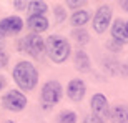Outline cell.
I'll use <instances>...</instances> for the list:
<instances>
[{
    "label": "cell",
    "instance_id": "6da1fadb",
    "mask_svg": "<svg viewBox=\"0 0 128 123\" xmlns=\"http://www.w3.org/2000/svg\"><path fill=\"white\" fill-rule=\"evenodd\" d=\"M12 75L18 88L24 92H32L38 83V72L30 62H18L14 66Z\"/></svg>",
    "mask_w": 128,
    "mask_h": 123
},
{
    "label": "cell",
    "instance_id": "7a4b0ae2",
    "mask_svg": "<svg viewBox=\"0 0 128 123\" xmlns=\"http://www.w3.org/2000/svg\"><path fill=\"white\" fill-rule=\"evenodd\" d=\"M72 52V47L68 40L62 35H50L45 40V53L53 63H63L68 60Z\"/></svg>",
    "mask_w": 128,
    "mask_h": 123
},
{
    "label": "cell",
    "instance_id": "3957f363",
    "mask_svg": "<svg viewBox=\"0 0 128 123\" xmlns=\"http://www.w3.org/2000/svg\"><path fill=\"white\" fill-rule=\"evenodd\" d=\"M18 50L22 53H28L35 60H42L43 55H45V42L37 33H28L27 37H24L20 40Z\"/></svg>",
    "mask_w": 128,
    "mask_h": 123
},
{
    "label": "cell",
    "instance_id": "277c9868",
    "mask_svg": "<svg viewBox=\"0 0 128 123\" xmlns=\"http://www.w3.org/2000/svg\"><path fill=\"white\" fill-rule=\"evenodd\" d=\"M62 95H63V88L60 85V82L48 80L42 86V92H40V100H42L43 108L48 110V108H52L53 105H57L62 100Z\"/></svg>",
    "mask_w": 128,
    "mask_h": 123
},
{
    "label": "cell",
    "instance_id": "5b68a950",
    "mask_svg": "<svg viewBox=\"0 0 128 123\" xmlns=\"http://www.w3.org/2000/svg\"><path fill=\"white\" fill-rule=\"evenodd\" d=\"M2 106L8 112H22L27 106V96L18 90H10L2 96Z\"/></svg>",
    "mask_w": 128,
    "mask_h": 123
},
{
    "label": "cell",
    "instance_id": "8992f818",
    "mask_svg": "<svg viewBox=\"0 0 128 123\" xmlns=\"http://www.w3.org/2000/svg\"><path fill=\"white\" fill-rule=\"evenodd\" d=\"M22 28H24V20L20 17H17V15L5 17L4 20H0V38L17 35L22 32Z\"/></svg>",
    "mask_w": 128,
    "mask_h": 123
},
{
    "label": "cell",
    "instance_id": "52a82bcc",
    "mask_svg": "<svg viewBox=\"0 0 128 123\" xmlns=\"http://www.w3.org/2000/svg\"><path fill=\"white\" fill-rule=\"evenodd\" d=\"M112 14H113V12H112V8H110L108 5L100 7L95 12V15H93V30H95L96 33L106 32L110 22H112Z\"/></svg>",
    "mask_w": 128,
    "mask_h": 123
},
{
    "label": "cell",
    "instance_id": "ba28073f",
    "mask_svg": "<svg viewBox=\"0 0 128 123\" xmlns=\"http://www.w3.org/2000/svg\"><path fill=\"white\" fill-rule=\"evenodd\" d=\"M90 108H92V112H93V115L98 116L100 120H103V122H105V118H108V116H110L108 100H106V96L102 95V93H95L93 96H92Z\"/></svg>",
    "mask_w": 128,
    "mask_h": 123
},
{
    "label": "cell",
    "instance_id": "9c48e42d",
    "mask_svg": "<svg viewBox=\"0 0 128 123\" xmlns=\"http://www.w3.org/2000/svg\"><path fill=\"white\" fill-rule=\"evenodd\" d=\"M86 93V85L82 78H73L70 80L68 86H66V95L72 102H82Z\"/></svg>",
    "mask_w": 128,
    "mask_h": 123
},
{
    "label": "cell",
    "instance_id": "30bf717a",
    "mask_svg": "<svg viewBox=\"0 0 128 123\" xmlns=\"http://www.w3.org/2000/svg\"><path fill=\"white\" fill-rule=\"evenodd\" d=\"M112 37H113L112 40L122 43V45L128 42V20H115V24L112 25Z\"/></svg>",
    "mask_w": 128,
    "mask_h": 123
},
{
    "label": "cell",
    "instance_id": "8fae6325",
    "mask_svg": "<svg viewBox=\"0 0 128 123\" xmlns=\"http://www.w3.org/2000/svg\"><path fill=\"white\" fill-rule=\"evenodd\" d=\"M27 27L32 30V33L40 35V33L45 32L50 25H48V20H47L45 15H30L28 20H27Z\"/></svg>",
    "mask_w": 128,
    "mask_h": 123
},
{
    "label": "cell",
    "instance_id": "7c38bea8",
    "mask_svg": "<svg viewBox=\"0 0 128 123\" xmlns=\"http://www.w3.org/2000/svg\"><path fill=\"white\" fill-rule=\"evenodd\" d=\"M73 63H75V68L80 72V73H86V72H90V70H92L90 58H88L86 52H83V50H78V52H75Z\"/></svg>",
    "mask_w": 128,
    "mask_h": 123
},
{
    "label": "cell",
    "instance_id": "4fadbf2b",
    "mask_svg": "<svg viewBox=\"0 0 128 123\" xmlns=\"http://www.w3.org/2000/svg\"><path fill=\"white\" fill-rule=\"evenodd\" d=\"M112 123H128V105H115L110 110Z\"/></svg>",
    "mask_w": 128,
    "mask_h": 123
},
{
    "label": "cell",
    "instance_id": "5bb4252c",
    "mask_svg": "<svg viewBox=\"0 0 128 123\" xmlns=\"http://www.w3.org/2000/svg\"><path fill=\"white\" fill-rule=\"evenodd\" d=\"M88 20H90V12H86V10H76L70 17V24L75 28H83V25H86Z\"/></svg>",
    "mask_w": 128,
    "mask_h": 123
},
{
    "label": "cell",
    "instance_id": "9a60e30c",
    "mask_svg": "<svg viewBox=\"0 0 128 123\" xmlns=\"http://www.w3.org/2000/svg\"><path fill=\"white\" fill-rule=\"evenodd\" d=\"M28 10L32 15H45V12L48 10V5L47 2H40V0H33V2H28Z\"/></svg>",
    "mask_w": 128,
    "mask_h": 123
},
{
    "label": "cell",
    "instance_id": "2e32d148",
    "mask_svg": "<svg viewBox=\"0 0 128 123\" xmlns=\"http://www.w3.org/2000/svg\"><path fill=\"white\" fill-rule=\"evenodd\" d=\"M72 38H73L78 45H85V43L90 42V35H88V32L83 30V28H75L73 32H72Z\"/></svg>",
    "mask_w": 128,
    "mask_h": 123
},
{
    "label": "cell",
    "instance_id": "e0dca14e",
    "mask_svg": "<svg viewBox=\"0 0 128 123\" xmlns=\"http://www.w3.org/2000/svg\"><path fill=\"white\" fill-rule=\"evenodd\" d=\"M58 123H76V113L70 110H63L58 115Z\"/></svg>",
    "mask_w": 128,
    "mask_h": 123
},
{
    "label": "cell",
    "instance_id": "ac0fdd59",
    "mask_svg": "<svg viewBox=\"0 0 128 123\" xmlns=\"http://www.w3.org/2000/svg\"><path fill=\"white\" fill-rule=\"evenodd\" d=\"M55 22L57 24H60V22H63L65 20V17H66V14H65V10L62 8V7H55Z\"/></svg>",
    "mask_w": 128,
    "mask_h": 123
},
{
    "label": "cell",
    "instance_id": "d6986e66",
    "mask_svg": "<svg viewBox=\"0 0 128 123\" xmlns=\"http://www.w3.org/2000/svg\"><path fill=\"white\" fill-rule=\"evenodd\" d=\"M106 47H108L110 50H113V52H120V50H122V43H118V42H115V40H112V42L106 43Z\"/></svg>",
    "mask_w": 128,
    "mask_h": 123
},
{
    "label": "cell",
    "instance_id": "ffe728a7",
    "mask_svg": "<svg viewBox=\"0 0 128 123\" xmlns=\"http://www.w3.org/2000/svg\"><path fill=\"white\" fill-rule=\"evenodd\" d=\"M83 123H105V122H103V120H100L98 116H95V115H88V116H85Z\"/></svg>",
    "mask_w": 128,
    "mask_h": 123
},
{
    "label": "cell",
    "instance_id": "44dd1931",
    "mask_svg": "<svg viewBox=\"0 0 128 123\" xmlns=\"http://www.w3.org/2000/svg\"><path fill=\"white\" fill-rule=\"evenodd\" d=\"M86 5V2H66V7L68 8H78L80 10L82 7H85Z\"/></svg>",
    "mask_w": 128,
    "mask_h": 123
},
{
    "label": "cell",
    "instance_id": "7402d4cb",
    "mask_svg": "<svg viewBox=\"0 0 128 123\" xmlns=\"http://www.w3.org/2000/svg\"><path fill=\"white\" fill-rule=\"evenodd\" d=\"M7 65H8V55L5 52H0V68H4Z\"/></svg>",
    "mask_w": 128,
    "mask_h": 123
},
{
    "label": "cell",
    "instance_id": "603a6c76",
    "mask_svg": "<svg viewBox=\"0 0 128 123\" xmlns=\"http://www.w3.org/2000/svg\"><path fill=\"white\" fill-rule=\"evenodd\" d=\"M27 5H28V2H14V7H15V8H18V10L27 8Z\"/></svg>",
    "mask_w": 128,
    "mask_h": 123
},
{
    "label": "cell",
    "instance_id": "cb8c5ba5",
    "mask_svg": "<svg viewBox=\"0 0 128 123\" xmlns=\"http://www.w3.org/2000/svg\"><path fill=\"white\" fill-rule=\"evenodd\" d=\"M7 85V80H5V76H2L0 75V92H2V88Z\"/></svg>",
    "mask_w": 128,
    "mask_h": 123
},
{
    "label": "cell",
    "instance_id": "d4e9b609",
    "mask_svg": "<svg viewBox=\"0 0 128 123\" xmlns=\"http://www.w3.org/2000/svg\"><path fill=\"white\" fill-rule=\"evenodd\" d=\"M120 5H122V8H123L125 12H128V2H122Z\"/></svg>",
    "mask_w": 128,
    "mask_h": 123
},
{
    "label": "cell",
    "instance_id": "484cf974",
    "mask_svg": "<svg viewBox=\"0 0 128 123\" xmlns=\"http://www.w3.org/2000/svg\"><path fill=\"white\" fill-rule=\"evenodd\" d=\"M2 48H4V42H2V40H0V52H4V50H2Z\"/></svg>",
    "mask_w": 128,
    "mask_h": 123
},
{
    "label": "cell",
    "instance_id": "4316f807",
    "mask_svg": "<svg viewBox=\"0 0 128 123\" xmlns=\"http://www.w3.org/2000/svg\"><path fill=\"white\" fill-rule=\"evenodd\" d=\"M5 123H14V122H10V120H8V122H5Z\"/></svg>",
    "mask_w": 128,
    "mask_h": 123
}]
</instances>
